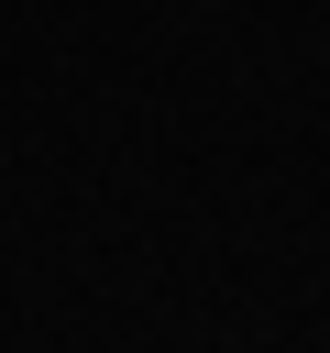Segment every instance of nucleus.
Here are the masks:
<instances>
[]
</instances>
